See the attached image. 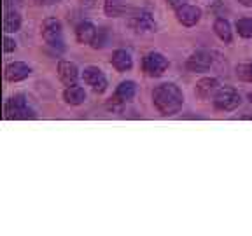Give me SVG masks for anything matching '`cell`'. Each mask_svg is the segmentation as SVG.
Wrapping results in <instances>:
<instances>
[{
    "mask_svg": "<svg viewBox=\"0 0 252 236\" xmlns=\"http://www.w3.org/2000/svg\"><path fill=\"white\" fill-rule=\"evenodd\" d=\"M249 100H251V103H252V91L249 93Z\"/></svg>",
    "mask_w": 252,
    "mask_h": 236,
    "instance_id": "28",
    "label": "cell"
},
{
    "mask_svg": "<svg viewBox=\"0 0 252 236\" xmlns=\"http://www.w3.org/2000/svg\"><path fill=\"white\" fill-rule=\"evenodd\" d=\"M94 2H96V0H81V4L86 5V7H93Z\"/></svg>",
    "mask_w": 252,
    "mask_h": 236,
    "instance_id": "25",
    "label": "cell"
},
{
    "mask_svg": "<svg viewBox=\"0 0 252 236\" xmlns=\"http://www.w3.org/2000/svg\"><path fill=\"white\" fill-rule=\"evenodd\" d=\"M153 102L163 116H172L179 112L184 103V94H182L181 88L175 86L173 83H163L156 86L153 91Z\"/></svg>",
    "mask_w": 252,
    "mask_h": 236,
    "instance_id": "1",
    "label": "cell"
},
{
    "mask_svg": "<svg viewBox=\"0 0 252 236\" xmlns=\"http://www.w3.org/2000/svg\"><path fill=\"white\" fill-rule=\"evenodd\" d=\"M62 35H63V30H62V23L55 18H49V20L44 21L42 25V37L49 46H62L63 40H62Z\"/></svg>",
    "mask_w": 252,
    "mask_h": 236,
    "instance_id": "5",
    "label": "cell"
},
{
    "mask_svg": "<svg viewBox=\"0 0 252 236\" xmlns=\"http://www.w3.org/2000/svg\"><path fill=\"white\" fill-rule=\"evenodd\" d=\"M105 30H98V33H96V37H94V40H93V44H91V46L93 47H103L105 46Z\"/></svg>",
    "mask_w": 252,
    "mask_h": 236,
    "instance_id": "22",
    "label": "cell"
},
{
    "mask_svg": "<svg viewBox=\"0 0 252 236\" xmlns=\"http://www.w3.org/2000/svg\"><path fill=\"white\" fill-rule=\"evenodd\" d=\"M189 72H207L210 67H212V55L205 49H200V51H194L193 55L188 58V63H186Z\"/></svg>",
    "mask_w": 252,
    "mask_h": 236,
    "instance_id": "7",
    "label": "cell"
},
{
    "mask_svg": "<svg viewBox=\"0 0 252 236\" xmlns=\"http://www.w3.org/2000/svg\"><path fill=\"white\" fill-rule=\"evenodd\" d=\"M236 30L244 39H252V18H242L236 21Z\"/></svg>",
    "mask_w": 252,
    "mask_h": 236,
    "instance_id": "20",
    "label": "cell"
},
{
    "mask_svg": "<svg viewBox=\"0 0 252 236\" xmlns=\"http://www.w3.org/2000/svg\"><path fill=\"white\" fill-rule=\"evenodd\" d=\"M21 27V16L16 11H7L4 16V31L5 33H14Z\"/></svg>",
    "mask_w": 252,
    "mask_h": 236,
    "instance_id": "18",
    "label": "cell"
},
{
    "mask_svg": "<svg viewBox=\"0 0 252 236\" xmlns=\"http://www.w3.org/2000/svg\"><path fill=\"white\" fill-rule=\"evenodd\" d=\"M244 5H252V0H240Z\"/></svg>",
    "mask_w": 252,
    "mask_h": 236,
    "instance_id": "27",
    "label": "cell"
},
{
    "mask_svg": "<svg viewBox=\"0 0 252 236\" xmlns=\"http://www.w3.org/2000/svg\"><path fill=\"white\" fill-rule=\"evenodd\" d=\"M7 119H35V112L28 107V102L23 94H14L5 102L4 107Z\"/></svg>",
    "mask_w": 252,
    "mask_h": 236,
    "instance_id": "2",
    "label": "cell"
},
{
    "mask_svg": "<svg viewBox=\"0 0 252 236\" xmlns=\"http://www.w3.org/2000/svg\"><path fill=\"white\" fill-rule=\"evenodd\" d=\"M168 2H170V5H173V7H175V9H177L179 5H182L181 0H168Z\"/></svg>",
    "mask_w": 252,
    "mask_h": 236,
    "instance_id": "26",
    "label": "cell"
},
{
    "mask_svg": "<svg viewBox=\"0 0 252 236\" xmlns=\"http://www.w3.org/2000/svg\"><path fill=\"white\" fill-rule=\"evenodd\" d=\"M96 33H98V28L94 27L93 23H90V21H83L75 28V37H77V40L81 44H93Z\"/></svg>",
    "mask_w": 252,
    "mask_h": 236,
    "instance_id": "13",
    "label": "cell"
},
{
    "mask_svg": "<svg viewBox=\"0 0 252 236\" xmlns=\"http://www.w3.org/2000/svg\"><path fill=\"white\" fill-rule=\"evenodd\" d=\"M201 11L196 5L191 4H182L177 7V20L181 21L184 27H194V25L200 21Z\"/></svg>",
    "mask_w": 252,
    "mask_h": 236,
    "instance_id": "9",
    "label": "cell"
},
{
    "mask_svg": "<svg viewBox=\"0 0 252 236\" xmlns=\"http://www.w3.org/2000/svg\"><path fill=\"white\" fill-rule=\"evenodd\" d=\"M39 5H53L56 4V2H60V0H35Z\"/></svg>",
    "mask_w": 252,
    "mask_h": 236,
    "instance_id": "24",
    "label": "cell"
},
{
    "mask_svg": "<svg viewBox=\"0 0 252 236\" xmlns=\"http://www.w3.org/2000/svg\"><path fill=\"white\" fill-rule=\"evenodd\" d=\"M103 9H105L107 16L118 18V16H121L123 12H125V4H123V0H105Z\"/></svg>",
    "mask_w": 252,
    "mask_h": 236,
    "instance_id": "19",
    "label": "cell"
},
{
    "mask_svg": "<svg viewBox=\"0 0 252 236\" xmlns=\"http://www.w3.org/2000/svg\"><path fill=\"white\" fill-rule=\"evenodd\" d=\"M83 79L88 86L93 88L94 93H103L107 89V77L98 67H86L83 72Z\"/></svg>",
    "mask_w": 252,
    "mask_h": 236,
    "instance_id": "6",
    "label": "cell"
},
{
    "mask_svg": "<svg viewBox=\"0 0 252 236\" xmlns=\"http://www.w3.org/2000/svg\"><path fill=\"white\" fill-rule=\"evenodd\" d=\"M242 103V98L238 91L233 89V88H219V91L214 96V105H216L217 110H224V112H229V110H235L236 107Z\"/></svg>",
    "mask_w": 252,
    "mask_h": 236,
    "instance_id": "3",
    "label": "cell"
},
{
    "mask_svg": "<svg viewBox=\"0 0 252 236\" xmlns=\"http://www.w3.org/2000/svg\"><path fill=\"white\" fill-rule=\"evenodd\" d=\"M16 49V42L11 37H4V53H11Z\"/></svg>",
    "mask_w": 252,
    "mask_h": 236,
    "instance_id": "23",
    "label": "cell"
},
{
    "mask_svg": "<svg viewBox=\"0 0 252 236\" xmlns=\"http://www.w3.org/2000/svg\"><path fill=\"white\" fill-rule=\"evenodd\" d=\"M236 75L244 81H252V63H244L236 67Z\"/></svg>",
    "mask_w": 252,
    "mask_h": 236,
    "instance_id": "21",
    "label": "cell"
},
{
    "mask_svg": "<svg viewBox=\"0 0 252 236\" xmlns=\"http://www.w3.org/2000/svg\"><path fill=\"white\" fill-rule=\"evenodd\" d=\"M130 25L135 31L138 33H151V31L156 30V23H154V18L151 16V12L147 11H137L131 16Z\"/></svg>",
    "mask_w": 252,
    "mask_h": 236,
    "instance_id": "8",
    "label": "cell"
},
{
    "mask_svg": "<svg viewBox=\"0 0 252 236\" xmlns=\"http://www.w3.org/2000/svg\"><path fill=\"white\" fill-rule=\"evenodd\" d=\"M135 93H137V86H135L133 81H123L116 89V98L119 102H128V100L133 98Z\"/></svg>",
    "mask_w": 252,
    "mask_h": 236,
    "instance_id": "17",
    "label": "cell"
},
{
    "mask_svg": "<svg viewBox=\"0 0 252 236\" xmlns=\"http://www.w3.org/2000/svg\"><path fill=\"white\" fill-rule=\"evenodd\" d=\"M63 98H65V102L70 103V105H81V103H84V100H86V93H84V89L81 86H68L67 89H65V93H63Z\"/></svg>",
    "mask_w": 252,
    "mask_h": 236,
    "instance_id": "15",
    "label": "cell"
},
{
    "mask_svg": "<svg viewBox=\"0 0 252 236\" xmlns=\"http://www.w3.org/2000/svg\"><path fill=\"white\" fill-rule=\"evenodd\" d=\"M142 68L151 77H159L168 68V59L161 53H149V55H146L144 59H142Z\"/></svg>",
    "mask_w": 252,
    "mask_h": 236,
    "instance_id": "4",
    "label": "cell"
},
{
    "mask_svg": "<svg viewBox=\"0 0 252 236\" xmlns=\"http://www.w3.org/2000/svg\"><path fill=\"white\" fill-rule=\"evenodd\" d=\"M30 67H28L27 63L23 61H12L9 63L7 67H5L4 70V75L5 79H7L9 83H20V81H23V79H27L28 75H30Z\"/></svg>",
    "mask_w": 252,
    "mask_h": 236,
    "instance_id": "11",
    "label": "cell"
},
{
    "mask_svg": "<svg viewBox=\"0 0 252 236\" xmlns=\"http://www.w3.org/2000/svg\"><path fill=\"white\" fill-rule=\"evenodd\" d=\"M58 77L65 86H74L79 77L77 65L72 61H67V59H62L58 63Z\"/></svg>",
    "mask_w": 252,
    "mask_h": 236,
    "instance_id": "10",
    "label": "cell"
},
{
    "mask_svg": "<svg viewBox=\"0 0 252 236\" xmlns=\"http://www.w3.org/2000/svg\"><path fill=\"white\" fill-rule=\"evenodd\" d=\"M214 31L216 35L219 37L222 42L229 44L233 40V33H231V27H229V21L224 18H217L216 23H214Z\"/></svg>",
    "mask_w": 252,
    "mask_h": 236,
    "instance_id": "16",
    "label": "cell"
},
{
    "mask_svg": "<svg viewBox=\"0 0 252 236\" xmlns=\"http://www.w3.org/2000/svg\"><path fill=\"white\" fill-rule=\"evenodd\" d=\"M110 61H112V67L118 72H128L133 67V59H131L130 53H126L125 49H118V51L112 55Z\"/></svg>",
    "mask_w": 252,
    "mask_h": 236,
    "instance_id": "14",
    "label": "cell"
},
{
    "mask_svg": "<svg viewBox=\"0 0 252 236\" xmlns=\"http://www.w3.org/2000/svg\"><path fill=\"white\" fill-rule=\"evenodd\" d=\"M219 91V81L214 77H207V79H201L200 83L196 84V96L200 100H209V98H214L216 93Z\"/></svg>",
    "mask_w": 252,
    "mask_h": 236,
    "instance_id": "12",
    "label": "cell"
}]
</instances>
